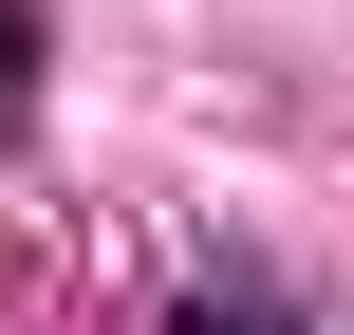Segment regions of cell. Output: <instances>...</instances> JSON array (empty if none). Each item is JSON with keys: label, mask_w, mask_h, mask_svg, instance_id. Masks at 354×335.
I'll return each mask as SVG.
<instances>
[{"label": "cell", "mask_w": 354, "mask_h": 335, "mask_svg": "<svg viewBox=\"0 0 354 335\" xmlns=\"http://www.w3.org/2000/svg\"><path fill=\"white\" fill-rule=\"evenodd\" d=\"M19 93H37V19L0 0V112H19Z\"/></svg>", "instance_id": "1"}]
</instances>
